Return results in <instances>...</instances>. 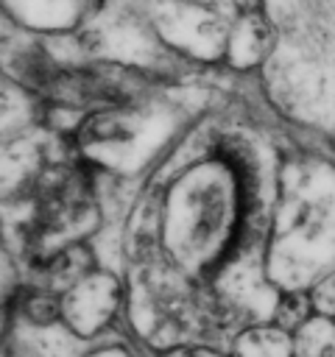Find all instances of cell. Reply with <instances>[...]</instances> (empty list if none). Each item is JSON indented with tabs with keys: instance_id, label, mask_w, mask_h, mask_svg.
Here are the masks:
<instances>
[{
	"instance_id": "1",
	"label": "cell",
	"mask_w": 335,
	"mask_h": 357,
	"mask_svg": "<svg viewBox=\"0 0 335 357\" xmlns=\"http://www.w3.org/2000/svg\"><path fill=\"white\" fill-rule=\"evenodd\" d=\"M64 321L81 337L98 335L112 324L120 310V282L112 273L92 271L75 287H70L61 298Z\"/></svg>"
},
{
	"instance_id": "2",
	"label": "cell",
	"mask_w": 335,
	"mask_h": 357,
	"mask_svg": "<svg viewBox=\"0 0 335 357\" xmlns=\"http://www.w3.org/2000/svg\"><path fill=\"white\" fill-rule=\"evenodd\" d=\"M34 271L39 273V287H47L61 296L95 271V254L84 243H67L59 251L36 257Z\"/></svg>"
},
{
	"instance_id": "3",
	"label": "cell",
	"mask_w": 335,
	"mask_h": 357,
	"mask_svg": "<svg viewBox=\"0 0 335 357\" xmlns=\"http://www.w3.org/2000/svg\"><path fill=\"white\" fill-rule=\"evenodd\" d=\"M229 357H293V335L274 321L248 326L234 335Z\"/></svg>"
},
{
	"instance_id": "4",
	"label": "cell",
	"mask_w": 335,
	"mask_h": 357,
	"mask_svg": "<svg viewBox=\"0 0 335 357\" xmlns=\"http://www.w3.org/2000/svg\"><path fill=\"white\" fill-rule=\"evenodd\" d=\"M293 357H335V318L315 312L293 335Z\"/></svg>"
},
{
	"instance_id": "5",
	"label": "cell",
	"mask_w": 335,
	"mask_h": 357,
	"mask_svg": "<svg viewBox=\"0 0 335 357\" xmlns=\"http://www.w3.org/2000/svg\"><path fill=\"white\" fill-rule=\"evenodd\" d=\"M315 315V307H313V298H310V290H288L276 298L274 304V324L282 326L285 332L296 335L310 318Z\"/></svg>"
},
{
	"instance_id": "6",
	"label": "cell",
	"mask_w": 335,
	"mask_h": 357,
	"mask_svg": "<svg viewBox=\"0 0 335 357\" xmlns=\"http://www.w3.org/2000/svg\"><path fill=\"white\" fill-rule=\"evenodd\" d=\"M20 312H22V318L31 321L34 326H50V324H56L59 318H64V307H61L59 293H53V290H47V287H28V290L22 293Z\"/></svg>"
},
{
	"instance_id": "7",
	"label": "cell",
	"mask_w": 335,
	"mask_h": 357,
	"mask_svg": "<svg viewBox=\"0 0 335 357\" xmlns=\"http://www.w3.org/2000/svg\"><path fill=\"white\" fill-rule=\"evenodd\" d=\"M131 131L128 126L117 117V112H95L87 120L78 123L75 139L81 145H92V142H117V139H128Z\"/></svg>"
},
{
	"instance_id": "8",
	"label": "cell",
	"mask_w": 335,
	"mask_h": 357,
	"mask_svg": "<svg viewBox=\"0 0 335 357\" xmlns=\"http://www.w3.org/2000/svg\"><path fill=\"white\" fill-rule=\"evenodd\" d=\"M310 298H313V307L318 315L335 318V271H329L310 287Z\"/></svg>"
},
{
	"instance_id": "9",
	"label": "cell",
	"mask_w": 335,
	"mask_h": 357,
	"mask_svg": "<svg viewBox=\"0 0 335 357\" xmlns=\"http://www.w3.org/2000/svg\"><path fill=\"white\" fill-rule=\"evenodd\" d=\"M159 357H221L209 349H187V346H176V349H165Z\"/></svg>"
},
{
	"instance_id": "10",
	"label": "cell",
	"mask_w": 335,
	"mask_h": 357,
	"mask_svg": "<svg viewBox=\"0 0 335 357\" xmlns=\"http://www.w3.org/2000/svg\"><path fill=\"white\" fill-rule=\"evenodd\" d=\"M89 357H128V354H126V351H117V349H103V351L89 354Z\"/></svg>"
}]
</instances>
